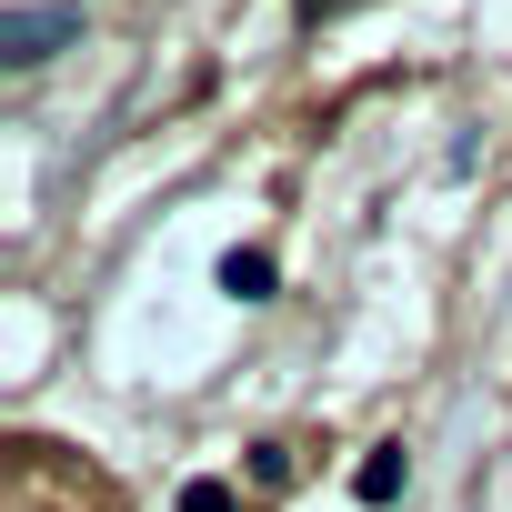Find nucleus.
Segmentation results:
<instances>
[{
	"instance_id": "obj_1",
	"label": "nucleus",
	"mask_w": 512,
	"mask_h": 512,
	"mask_svg": "<svg viewBox=\"0 0 512 512\" xmlns=\"http://www.w3.org/2000/svg\"><path fill=\"white\" fill-rule=\"evenodd\" d=\"M71 31H81V11H11V21H0V61H41Z\"/></svg>"
},
{
	"instance_id": "obj_2",
	"label": "nucleus",
	"mask_w": 512,
	"mask_h": 512,
	"mask_svg": "<svg viewBox=\"0 0 512 512\" xmlns=\"http://www.w3.org/2000/svg\"><path fill=\"white\" fill-rule=\"evenodd\" d=\"M221 292L262 302V292H272V251H231V262H221Z\"/></svg>"
},
{
	"instance_id": "obj_3",
	"label": "nucleus",
	"mask_w": 512,
	"mask_h": 512,
	"mask_svg": "<svg viewBox=\"0 0 512 512\" xmlns=\"http://www.w3.org/2000/svg\"><path fill=\"white\" fill-rule=\"evenodd\" d=\"M392 492H402V452H372L362 462V502H392Z\"/></svg>"
},
{
	"instance_id": "obj_4",
	"label": "nucleus",
	"mask_w": 512,
	"mask_h": 512,
	"mask_svg": "<svg viewBox=\"0 0 512 512\" xmlns=\"http://www.w3.org/2000/svg\"><path fill=\"white\" fill-rule=\"evenodd\" d=\"M181 512H231V482H181Z\"/></svg>"
}]
</instances>
